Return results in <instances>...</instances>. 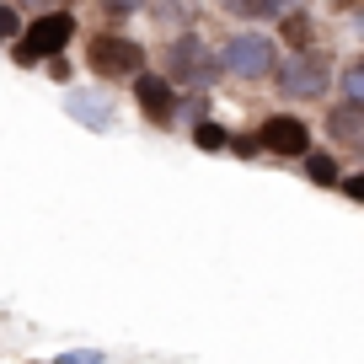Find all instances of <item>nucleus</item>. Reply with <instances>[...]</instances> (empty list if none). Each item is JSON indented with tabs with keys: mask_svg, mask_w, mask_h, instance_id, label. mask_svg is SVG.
<instances>
[{
	"mask_svg": "<svg viewBox=\"0 0 364 364\" xmlns=\"http://www.w3.org/2000/svg\"><path fill=\"white\" fill-rule=\"evenodd\" d=\"M193 139H198V145H204V150H220V145H225V134H220V124H198V129H193Z\"/></svg>",
	"mask_w": 364,
	"mask_h": 364,
	"instance_id": "13",
	"label": "nucleus"
},
{
	"mask_svg": "<svg viewBox=\"0 0 364 364\" xmlns=\"http://www.w3.org/2000/svg\"><path fill=\"white\" fill-rule=\"evenodd\" d=\"M75 38V16L70 11H48L27 27V38L16 43V65H38V59H54L59 48Z\"/></svg>",
	"mask_w": 364,
	"mask_h": 364,
	"instance_id": "2",
	"label": "nucleus"
},
{
	"mask_svg": "<svg viewBox=\"0 0 364 364\" xmlns=\"http://www.w3.org/2000/svg\"><path fill=\"white\" fill-rule=\"evenodd\" d=\"M257 145L273 150V156H306L311 129H306V118H295V113H273L268 124L257 129Z\"/></svg>",
	"mask_w": 364,
	"mask_h": 364,
	"instance_id": "5",
	"label": "nucleus"
},
{
	"mask_svg": "<svg viewBox=\"0 0 364 364\" xmlns=\"http://www.w3.org/2000/svg\"><path fill=\"white\" fill-rule=\"evenodd\" d=\"M6 38H16V11L11 6H0V43H6Z\"/></svg>",
	"mask_w": 364,
	"mask_h": 364,
	"instance_id": "14",
	"label": "nucleus"
},
{
	"mask_svg": "<svg viewBox=\"0 0 364 364\" xmlns=\"http://www.w3.org/2000/svg\"><path fill=\"white\" fill-rule=\"evenodd\" d=\"M134 97H139V107H145V118H156V124H166V118L177 113V91H171V80H156V75H139Z\"/></svg>",
	"mask_w": 364,
	"mask_h": 364,
	"instance_id": "7",
	"label": "nucleus"
},
{
	"mask_svg": "<svg viewBox=\"0 0 364 364\" xmlns=\"http://www.w3.org/2000/svg\"><path fill=\"white\" fill-rule=\"evenodd\" d=\"M327 134L338 145H364V102H338L327 113Z\"/></svg>",
	"mask_w": 364,
	"mask_h": 364,
	"instance_id": "8",
	"label": "nucleus"
},
{
	"mask_svg": "<svg viewBox=\"0 0 364 364\" xmlns=\"http://www.w3.org/2000/svg\"><path fill=\"white\" fill-rule=\"evenodd\" d=\"M86 59H91V70L102 80H124V75H139L145 48H139L134 38H124V33H97L91 48H86Z\"/></svg>",
	"mask_w": 364,
	"mask_h": 364,
	"instance_id": "1",
	"label": "nucleus"
},
{
	"mask_svg": "<svg viewBox=\"0 0 364 364\" xmlns=\"http://www.w3.org/2000/svg\"><path fill=\"white\" fill-rule=\"evenodd\" d=\"M327 75H332V65L321 54H295L279 70V91H289V97H321V91H327Z\"/></svg>",
	"mask_w": 364,
	"mask_h": 364,
	"instance_id": "4",
	"label": "nucleus"
},
{
	"mask_svg": "<svg viewBox=\"0 0 364 364\" xmlns=\"http://www.w3.org/2000/svg\"><path fill=\"white\" fill-rule=\"evenodd\" d=\"M166 65H171V80H193V86H204V80L215 75V65H209V54H204L198 38H177L171 54H166Z\"/></svg>",
	"mask_w": 364,
	"mask_h": 364,
	"instance_id": "6",
	"label": "nucleus"
},
{
	"mask_svg": "<svg viewBox=\"0 0 364 364\" xmlns=\"http://www.w3.org/2000/svg\"><path fill=\"white\" fill-rule=\"evenodd\" d=\"M306 177L321 182V188H332V182H338V161H332V156H316V150H306Z\"/></svg>",
	"mask_w": 364,
	"mask_h": 364,
	"instance_id": "9",
	"label": "nucleus"
},
{
	"mask_svg": "<svg viewBox=\"0 0 364 364\" xmlns=\"http://www.w3.org/2000/svg\"><path fill=\"white\" fill-rule=\"evenodd\" d=\"M220 6H225L230 16H252V22H257V16H273V11H279V0H220Z\"/></svg>",
	"mask_w": 364,
	"mask_h": 364,
	"instance_id": "10",
	"label": "nucleus"
},
{
	"mask_svg": "<svg viewBox=\"0 0 364 364\" xmlns=\"http://www.w3.org/2000/svg\"><path fill=\"white\" fill-rule=\"evenodd\" d=\"M220 65H225L230 75L257 80V75H268V70H273V43H268V38H257V33H241V38H230V43H225Z\"/></svg>",
	"mask_w": 364,
	"mask_h": 364,
	"instance_id": "3",
	"label": "nucleus"
},
{
	"mask_svg": "<svg viewBox=\"0 0 364 364\" xmlns=\"http://www.w3.org/2000/svg\"><path fill=\"white\" fill-rule=\"evenodd\" d=\"M343 86H348V102H364V59H353L343 70Z\"/></svg>",
	"mask_w": 364,
	"mask_h": 364,
	"instance_id": "11",
	"label": "nucleus"
},
{
	"mask_svg": "<svg viewBox=\"0 0 364 364\" xmlns=\"http://www.w3.org/2000/svg\"><path fill=\"white\" fill-rule=\"evenodd\" d=\"M102 6H107V11H134L139 0H102Z\"/></svg>",
	"mask_w": 364,
	"mask_h": 364,
	"instance_id": "15",
	"label": "nucleus"
},
{
	"mask_svg": "<svg viewBox=\"0 0 364 364\" xmlns=\"http://www.w3.org/2000/svg\"><path fill=\"white\" fill-rule=\"evenodd\" d=\"M284 33H289V43H295L300 54H306V43H311V22H306V16H289V22H284Z\"/></svg>",
	"mask_w": 364,
	"mask_h": 364,
	"instance_id": "12",
	"label": "nucleus"
}]
</instances>
